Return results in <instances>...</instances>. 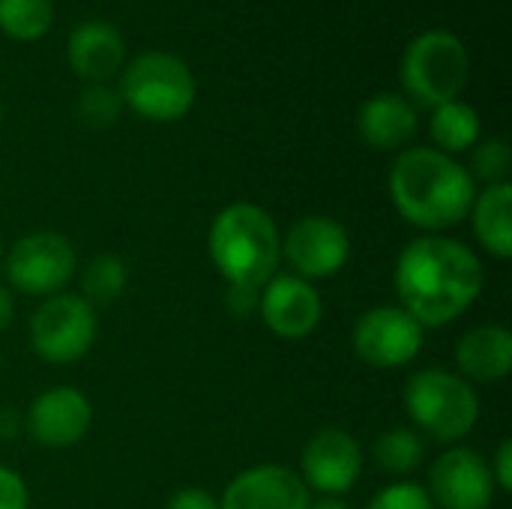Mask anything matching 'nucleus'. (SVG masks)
I'll list each match as a JSON object with an SVG mask.
<instances>
[{
    "instance_id": "nucleus-1",
    "label": "nucleus",
    "mask_w": 512,
    "mask_h": 509,
    "mask_svg": "<svg viewBox=\"0 0 512 509\" xmlns=\"http://www.w3.org/2000/svg\"><path fill=\"white\" fill-rule=\"evenodd\" d=\"M486 270L471 246L444 234L411 240L393 270L399 306L426 330L459 321L483 294Z\"/></svg>"
},
{
    "instance_id": "nucleus-2",
    "label": "nucleus",
    "mask_w": 512,
    "mask_h": 509,
    "mask_svg": "<svg viewBox=\"0 0 512 509\" xmlns=\"http://www.w3.org/2000/svg\"><path fill=\"white\" fill-rule=\"evenodd\" d=\"M387 189L396 213L426 234L462 225L477 198L468 168L435 147H405L390 168Z\"/></svg>"
},
{
    "instance_id": "nucleus-3",
    "label": "nucleus",
    "mask_w": 512,
    "mask_h": 509,
    "mask_svg": "<svg viewBox=\"0 0 512 509\" xmlns=\"http://www.w3.org/2000/svg\"><path fill=\"white\" fill-rule=\"evenodd\" d=\"M207 249L228 288L261 291L282 264V231L264 207L237 201L210 222Z\"/></svg>"
},
{
    "instance_id": "nucleus-4",
    "label": "nucleus",
    "mask_w": 512,
    "mask_h": 509,
    "mask_svg": "<svg viewBox=\"0 0 512 509\" xmlns=\"http://www.w3.org/2000/svg\"><path fill=\"white\" fill-rule=\"evenodd\" d=\"M402 405L414 432L444 447L462 444L480 423L477 387L450 369H417L405 384Z\"/></svg>"
},
{
    "instance_id": "nucleus-5",
    "label": "nucleus",
    "mask_w": 512,
    "mask_h": 509,
    "mask_svg": "<svg viewBox=\"0 0 512 509\" xmlns=\"http://www.w3.org/2000/svg\"><path fill=\"white\" fill-rule=\"evenodd\" d=\"M117 93L123 108L138 117L150 123H174L192 111L198 84L183 57L171 51H144L120 69Z\"/></svg>"
},
{
    "instance_id": "nucleus-6",
    "label": "nucleus",
    "mask_w": 512,
    "mask_h": 509,
    "mask_svg": "<svg viewBox=\"0 0 512 509\" xmlns=\"http://www.w3.org/2000/svg\"><path fill=\"white\" fill-rule=\"evenodd\" d=\"M471 81V54L465 42L444 27L423 30L402 54V87L414 105L438 108L462 96Z\"/></svg>"
},
{
    "instance_id": "nucleus-7",
    "label": "nucleus",
    "mask_w": 512,
    "mask_h": 509,
    "mask_svg": "<svg viewBox=\"0 0 512 509\" xmlns=\"http://www.w3.org/2000/svg\"><path fill=\"white\" fill-rule=\"evenodd\" d=\"M30 348L42 363L72 366L90 354L99 336L96 309L78 294H51L39 303L27 324Z\"/></svg>"
},
{
    "instance_id": "nucleus-8",
    "label": "nucleus",
    "mask_w": 512,
    "mask_h": 509,
    "mask_svg": "<svg viewBox=\"0 0 512 509\" xmlns=\"http://www.w3.org/2000/svg\"><path fill=\"white\" fill-rule=\"evenodd\" d=\"M6 282L24 297H51L60 294L78 273V252L66 234L33 231L18 237L9 252H3Z\"/></svg>"
},
{
    "instance_id": "nucleus-9",
    "label": "nucleus",
    "mask_w": 512,
    "mask_h": 509,
    "mask_svg": "<svg viewBox=\"0 0 512 509\" xmlns=\"http://www.w3.org/2000/svg\"><path fill=\"white\" fill-rule=\"evenodd\" d=\"M351 345L366 366L390 372L405 369L420 357L426 345V330L399 303H381L357 318Z\"/></svg>"
},
{
    "instance_id": "nucleus-10",
    "label": "nucleus",
    "mask_w": 512,
    "mask_h": 509,
    "mask_svg": "<svg viewBox=\"0 0 512 509\" xmlns=\"http://www.w3.org/2000/svg\"><path fill=\"white\" fill-rule=\"evenodd\" d=\"M351 258V234L333 216H300L282 234V261L306 282L333 279Z\"/></svg>"
},
{
    "instance_id": "nucleus-11",
    "label": "nucleus",
    "mask_w": 512,
    "mask_h": 509,
    "mask_svg": "<svg viewBox=\"0 0 512 509\" xmlns=\"http://www.w3.org/2000/svg\"><path fill=\"white\" fill-rule=\"evenodd\" d=\"M366 468V456L360 441L339 426L321 429L309 438L300 456V480L318 498H342L348 495Z\"/></svg>"
},
{
    "instance_id": "nucleus-12",
    "label": "nucleus",
    "mask_w": 512,
    "mask_h": 509,
    "mask_svg": "<svg viewBox=\"0 0 512 509\" xmlns=\"http://www.w3.org/2000/svg\"><path fill=\"white\" fill-rule=\"evenodd\" d=\"M426 492L435 509H489L498 495L489 462L465 444L447 447L432 462Z\"/></svg>"
},
{
    "instance_id": "nucleus-13",
    "label": "nucleus",
    "mask_w": 512,
    "mask_h": 509,
    "mask_svg": "<svg viewBox=\"0 0 512 509\" xmlns=\"http://www.w3.org/2000/svg\"><path fill=\"white\" fill-rule=\"evenodd\" d=\"M258 318L273 336L285 342H300L321 327L324 300L312 282L294 273H276L258 291Z\"/></svg>"
},
{
    "instance_id": "nucleus-14",
    "label": "nucleus",
    "mask_w": 512,
    "mask_h": 509,
    "mask_svg": "<svg viewBox=\"0 0 512 509\" xmlns=\"http://www.w3.org/2000/svg\"><path fill=\"white\" fill-rule=\"evenodd\" d=\"M93 423V405L90 399L75 387H48L42 390L24 417L27 435L48 447V450H66L84 441Z\"/></svg>"
},
{
    "instance_id": "nucleus-15",
    "label": "nucleus",
    "mask_w": 512,
    "mask_h": 509,
    "mask_svg": "<svg viewBox=\"0 0 512 509\" xmlns=\"http://www.w3.org/2000/svg\"><path fill=\"white\" fill-rule=\"evenodd\" d=\"M312 492L288 465H252L222 492L219 509H306Z\"/></svg>"
},
{
    "instance_id": "nucleus-16",
    "label": "nucleus",
    "mask_w": 512,
    "mask_h": 509,
    "mask_svg": "<svg viewBox=\"0 0 512 509\" xmlns=\"http://www.w3.org/2000/svg\"><path fill=\"white\" fill-rule=\"evenodd\" d=\"M69 69L87 84H108L126 66L123 33L108 21H81L66 42Z\"/></svg>"
},
{
    "instance_id": "nucleus-17",
    "label": "nucleus",
    "mask_w": 512,
    "mask_h": 509,
    "mask_svg": "<svg viewBox=\"0 0 512 509\" xmlns=\"http://www.w3.org/2000/svg\"><path fill=\"white\" fill-rule=\"evenodd\" d=\"M420 129V111L408 96L399 93H378L360 105L357 132L360 138L384 153L405 150Z\"/></svg>"
},
{
    "instance_id": "nucleus-18",
    "label": "nucleus",
    "mask_w": 512,
    "mask_h": 509,
    "mask_svg": "<svg viewBox=\"0 0 512 509\" xmlns=\"http://www.w3.org/2000/svg\"><path fill=\"white\" fill-rule=\"evenodd\" d=\"M453 360L468 384H498L512 372V333L504 324H480L456 342Z\"/></svg>"
},
{
    "instance_id": "nucleus-19",
    "label": "nucleus",
    "mask_w": 512,
    "mask_h": 509,
    "mask_svg": "<svg viewBox=\"0 0 512 509\" xmlns=\"http://www.w3.org/2000/svg\"><path fill=\"white\" fill-rule=\"evenodd\" d=\"M471 228L477 243L498 261L512 258V183H492L471 204Z\"/></svg>"
},
{
    "instance_id": "nucleus-20",
    "label": "nucleus",
    "mask_w": 512,
    "mask_h": 509,
    "mask_svg": "<svg viewBox=\"0 0 512 509\" xmlns=\"http://www.w3.org/2000/svg\"><path fill=\"white\" fill-rule=\"evenodd\" d=\"M429 132L435 141V150L456 156L471 150L480 138H483V120L477 114V108L465 99H453L444 102L438 108H432V120H429Z\"/></svg>"
},
{
    "instance_id": "nucleus-21",
    "label": "nucleus",
    "mask_w": 512,
    "mask_h": 509,
    "mask_svg": "<svg viewBox=\"0 0 512 509\" xmlns=\"http://www.w3.org/2000/svg\"><path fill=\"white\" fill-rule=\"evenodd\" d=\"M426 459V441L420 432L408 429V426H396V429H387L375 438V447H372V462L378 465L381 474L387 477H399V480H408L414 471H420Z\"/></svg>"
},
{
    "instance_id": "nucleus-22",
    "label": "nucleus",
    "mask_w": 512,
    "mask_h": 509,
    "mask_svg": "<svg viewBox=\"0 0 512 509\" xmlns=\"http://www.w3.org/2000/svg\"><path fill=\"white\" fill-rule=\"evenodd\" d=\"M129 285V267L114 252H99L81 267V300L96 306H111L126 294Z\"/></svg>"
},
{
    "instance_id": "nucleus-23",
    "label": "nucleus",
    "mask_w": 512,
    "mask_h": 509,
    "mask_svg": "<svg viewBox=\"0 0 512 509\" xmlns=\"http://www.w3.org/2000/svg\"><path fill=\"white\" fill-rule=\"evenodd\" d=\"M54 24V0H0V30L15 42H39Z\"/></svg>"
},
{
    "instance_id": "nucleus-24",
    "label": "nucleus",
    "mask_w": 512,
    "mask_h": 509,
    "mask_svg": "<svg viewBox=\"0 0 512 509\" xmlns=\"http://www.w3.org/2000/svg\"><path fill=\"white\" fill-rule=\"evenodd\" d=\"M123 99L108 84H87L75 99V117L90 129H108L120 120Z\"/></svg>"
},
{
    "instance_id": "nucleus-25",
    "label": "nucleus",
    "mask_w": 512,
    "mask_h": 509,
    "mask_svg": "<svg viewBox=\"0 0 512 509\" xmlns=\"http://www.w3.org/2000/svg\"><path fill=\"white\" fill-rule=\"evenodd\" d=\"M510 165L512 153L510 144L504 138H480L474 147H471V177L474 183L483 180L486 186L492 183H510Z\"/></svg>"
},
{
    "instance_id": "nucleus-26",
    "label": "nucleus",
    "mask_w": 512,
    "mask_h": 509,
    "mask_svg": "<svg viewBox=\"0 0 512 509\" xmlns=\"http://www.w3.org/2000/svg\"><path fill=\"white\" fill-rule=\"evenodd\" d=\"M363 509H435L426 486L414 480H399L378 489Z\"/></svg>"
},
{
    "instance_id": "nucleus-27",
    "label": "nucleus",
    "mask_w": 512,
    "mask_h": 509,
    "mask_svg": "<svg viewBox=\"0 0 512 509\" xmlns=\"http://www.w3.org/2000/svg\"><path fill=\"white\" fill-rule=\"evenodd\" d=\"M0 509H30V489L24 477L0 465Z\"/></svg>"
},
{
    "instance_id": "nucleus-28",
    "label": "nucleus",
    "mask_w": 512,
    "mask_h": 509,
    "mask_svg": "<svg viewBox=\"0 0 512 509\" xmlns=\"http://www.w3.org/2000/svg\"><path fill=\"white\" fill-rule=\"evenodd\" d=\"M489 471H492V483L498 492L510 495L512 492V441H501L492 462H489Z\"/></svg>"
},
{
    "instance_id": "nucleus-29",
    "label": "nucleus",
    "mask_w": 512,
    "mask_h": 509,
    "mask_svg": "<svg viewBox=\"0 0 512 509\" xmlns=\"http://www.w3.org/2000/svg\"><path fill=\"white\" fill-rule=\"evenodd\" d=\"M165 509H219V501L204 489H180L168 498Z\"/></svg>"
},
{
    "instance_id": "nucleus-30",
    "label": "nucleus",
    "mask_w": 512,
    "mask_h": 509,
    "mask_svg": "<svg viewBox=\"0 0 512 509\" xmlns=\"http://www.w3.org/2000/svg\"><path fill=\"white\" fill-rule=\"evenodd\" d=\"M225 306L231 309V315L246 318L249 312H258V291H249V288H228V291H225Z\"/></svg>"
},
{
    "instance_id": "nucleus-31",
    "label": "nucleus",
    "mask_w": 512,
    "mask_h": 509,
    "mask_svg": "<svg viewBox=\"0 0 512 509\" xmlns=\"http://www.w3.org/2000/svg\"><path fill=\"white\" fill-rule=\"evenodd\" d=\"M24 429V420L12 408H0V441H15Z\"/></svg>"
},
{
    "instance_id": "nucleus-32",
    "label": "nucleus",
    "mask_w": 512,
    "mask_h": 509,
    "mask_svg": "<svg viewBox=\"0 0 512 509\" xmlns=\"http://www.w3.org/2000/svg\"><path fill=\"white\" fill-rule=\"evenodd\" d=\"M15 318V297H12V288L0 282V333L12 324Z\"/></svg>"
},
{
    "instance_id": "nucleus-33",
    "label": "nucleus",
    "mask_w": 512,
    "mask_h": 509,
    "mask_svg": "<svg viewBox=\"0 0 512 509\" xmlns=\"http://www.w3.org/2000/svg\"><path fill=\"white\" fill-rule=\"evenodd\" d=\"M306 509H354V507H351L348 501H342V498H312Z\"/></svg>"
},
{
    "instance_id": "nucleus-34",
    "label": "nucleus",
    "mask_w": 512,
    "mask_h": 509,
    "mask_svg": "<svg viewBox=\"0 0 512 509\" xmlns=\"http://www.w3.org/2000/svg\"><path fill=\"white\" fill-rule=\"evenodd\" d=\"M3 252H6V249H3V237H0V264H3Z\"/></svg>"
},
{
    "instance_id": "nucleus-35",
    "label": "nucleus",
    "mask_w": 512,
    "mask_h": 509,
    "mask_svg": "<svg viewBox=\"0 0 512 509\" xmlns=\"http://www.w3.org/2000/svg\"><path fill=\"white\" fill-rule=\"evenodd\" d=\"M0 120H3V99H0Z\"/></svg>"
},
{
    "instance_id": "nucleus-36",
    "label": "nucleus",
    "mask_w": 512,
    "mask_h": 509,
    "mask_svg": "<svg viewBox=\"0 0 512 509\" xmlns=\"http://www.w3.org/2000/svg\"><path fill=\"white\" fill-rule=\"evenodd\" d=\"M0 369H3V360H0Z\"/></svg>"
}]
</instances>
